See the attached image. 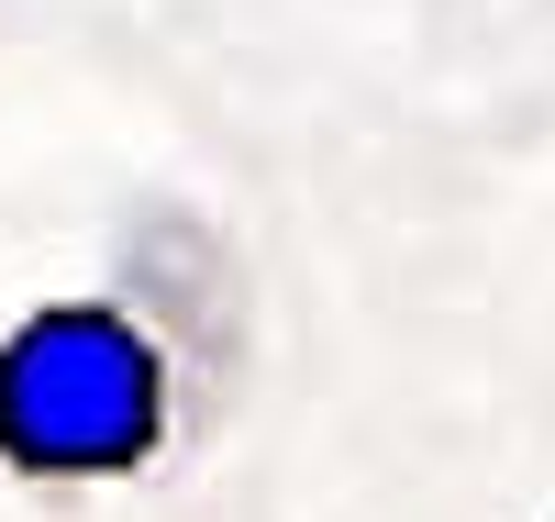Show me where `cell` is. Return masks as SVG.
<instances>
[{
  "label": "cell",
  "mask_w": 555,
  "mask_h": 522,
  "mask_svg": "<svg viewBox=\"0 0 555 522\" xmlns=\"http://www.w3.org/2000/svg\"><path fill=\"white\" fill-rule=\"evenodd\" d=\"M256 390V267L190 201H156L56 301L0 322V489L89 511L167 489Z\"/></svg>",
  "instance_id": "1"
}]
</instances>
